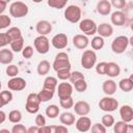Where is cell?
<instances>
[{"mask_svg": "<svg viewBox=\"0 0 133 133\" xmlns=\"http://www.w3.org/2000/svg\"><path fill=\"white\" fill-rule=\"evenodd\" d=\"M52 66L55 72L60 70H71V62L69 59V55L65 52H59L55 56Z\"/></svg>", "mask_w": 133, "mask_h": 133, "instance_id": "obj_1", "label": "cell"}, {"mask_svg": "<svg viewBox=\"0 0 133 133\" xmlns=\"http://www.w3.org/2000/svg\"><path fill=\"white\" fill-rule=\"evenodd\" d=\"M129 44H130L129 37H127L126 35H118L112 41L111 50L115 54H122L127 50Z\"/></svg>", "mask_w": 133, "mask_h": 133, "instance_id": "obj_2", "label": "cell"}, {"mask_svg": "<svg viewBox=\"0 0 133 133\" xmlns=\"http://www.w3.org/2000/svg\"><path fill=\"white\" fill-rule=\"evenodd\" d=\"M28 10H29V8H28L27 4H25L22 1H15L9 6L10 16L14 18H17V19H20V18L27 16Z\"/></svg>", "mask_w": 133, "mask_h": 133, "instance_id": "obj_3", "label": "cell"}, {"mask_svg": "<svg viewBox=\"0 0 133 133\" xmlns=\"http://www.w3.org/2000/svg\"><path fill=\"white\" fill-rule=\"evenodd\" d=\"M64 19L71 23H78L81 20V8L78 5L72 4L64 9Z\"/></svg>", "mask_w": 133, "mask_h": 133, "instance_id": "obj_4", "label": "cell"}, {"mask_svg": "<svg viewBox=\"0 0 133 133\" xmlns=\"http://www.w3.org/2000/svg\"><path fill=\"white\" fill-rule=\"evenodd\" d=\"M97 54L94 50H85L81 55V65L85 70H90L96 65Z\"/></svg>", "mask_w": 133, "mask_h": 133, "instance_id": "obj_5", "label": "cell"}, {"mask_svg": "<svg viewBox=\"0 0 133 133\" xmlns=\"http://www.w3.org/2000/svg\"><path fill=\"white\" fill-rule=\"evenodd\" d=\"M99 108L105 112H112L118 108V101L113 97L106 96L99 101Z\"/></svg>", "mask_w": 133, "mask_h": 133, "instance_id": "obj_6", "label": "cell"}, {"mask_svg": "<svg viewBox=\"0 0 133 133\" xmlns=\"http://www.w3.org/2000/svg\"><path fill=\"white\" fill-rule=\"evenodd\" d=\"M97 27L98 25L91 19H83L79 22V29L86 36L94 35L95 33H97Z\"/></svg>", "mask_w": 133, "mask_h": 133, "instance_id": "obj_7", "label": "cell"}, {"mask_svg": "<svg viewBox=\"0 0 133 133\" xmlns=\"http://www.w3.org/2000/svg\"><path fill=\"white\" fill-rule=\"evenodd\" d=\"M39 104H41V101L38 99L37 94L31 92V94H29L27 96L26 104H25V109L29 113H32V114L36 113L39 110Z\"/></svg>", "mask_w": 133, "mask_h": 133, "instance_id": "obj_8", "label": "cell"}, {"mask_svg": "<svg viewBox=\"0 0 133 133\" xmlns=\"http://www.w3.org/2000/svg\"><path fill=\"white\" fill-rule=\"evenodd\" d=\"M34 49L36 50L37 53L39 54H46L49 52L50 49V42L47 36L45 35H38L34 38L33 41Z\"/></svg>", "mask_w": 133, "mask_h": 133, "instance_id": "obj_9", "label": "cell"}, {"mask_svg": "<svg viewBox=\"0 0 133 133\" xmlns=\"http://www.w3.org/2000/svg\"><path fill=\"white\" fill-rule=\"evenodd\" d=\"M56 88H57V94H58L59 100L72 97L73 89H74L73 85L71 83H69V82H65V81H62L61 83H59Z\"/></svg>", "mask_w": 133, "mask_h": 133, "instance_id": "obj_10", "label": "cell"}, {"mask_svg": "<svg viewBox=\"0 0 133 133\" xmlns=\"http://www.w3.org/2000/svg\"><path fill=\"white\" fill-rule=\"evenodd\" d=\"M51 44L55 49H58V50L64 49L69 44V39H68L66 34H64V33L55 34L51 39Z\"/></svg>", "mask_w": 133, "mask_h": 133, "instance_id": "obj_11", "label": "cell"}, {"mask_svg": "<svg viewBox=\"0 0 133 133\" xmlns=\"http://www.w3.org/2000/svg\"><path fill=\"white\" fill-rule=\"evenodd\" d=\"M26 85H27V82L22 77H14L10 80H8V82H7V87L14 91L23 90L26 87Z\"/></svg>", "mask_w": 133, "mask_h": 133, "instance_id": "obj_12", "label": "cell"}, {"mask_svg": "<svg viewBox=\"0 0 133 133\" xmlns=\"http://www.w3.org/2000/svg\"><path fill=\"white\" fill-rule=\"evenodd\" d=\"M75 127L81 133L87 132L88 130H90L91 119L88 116H80L78 119L75 121Z\"/></svg>", "mask_w": 133, "mask_h": 133, "instance_id": "obj_13", "label": "cell"}, {"mask_svg": "<svg viewBox=\"0 0 133 133\" xmlns=\"http://www.w3.org/2000/svg\"><path fill=\"white\" fill-rule=\"evenodd\" d=\"M73 109L76 114L80 116H86L90 112V105L86 101H78L74 104Z\"/></svg>", "mask_w": 133, "mask_h": 133, "instance_id": "obj_14", "label": "cell"}, {"mask_svg": "<svg viewBox=\"0 0 133 133\" xmlns=\"http://www.w3.org/2000/svg\"><path fill=\"white\" fill-rule=\"evenodd\" d=\"M127 15L122 11V10H116L114 12L111 14V17H110V21L113 25L115 26H124L126 23H127Z\"/></svg>", "mask_w": 133, "mask_h": 133, "instance_id": "obj_15", "label": "cell"}, {"mask_svg": "<svg viewBox=\"0 0 133 133\" xmlns=\"http://www.w3.org/2000/svg\"><path fill=\"white\" fill-rule=\"evenodd\" d=\"M36 32L39 35H47L52 31V24L47 20H41L35 25Z\"/></svg>", "mask_w": 133, "mask_h": 133, "instance_id": "obj_16", "label": "cell"}, {"mask_svg": "<svg viewBox=\"0 0 133 133\" xmlns=\"http://www.w3.org/2000/svg\"><path fill=\"white\" fill-rule=\"evenodd\" d=\"M119 115L123 122L129 124L133 119V109L130 105H123L119 108Z\"/></svg>", "mask_w": 133, "mask_h": 133, "instance_id": "obj_17", "label": "cell"}, {"mask_svg": "<svg viewBox=\"0 0 133 133\" xmlns=\"http://www.w3.org/2000/svg\"><path fill=\"white\" fill-rule=\"evenodd\" d=\"M102 89H103V92L106 95V96H109L111 97L112 95H114L116 92V89H117V85H116V82L113 81L112 79H108V80H105L102 84Z\"/></svg>", "mask_w": 133, "mask_h": 133, "instance_id": "obj_18", "label": "cell"}, {"mask_svg": "<svg viewBox=\"0 0 133 133\" xmlns=\"http://www.w3.org/2000/svg\"><path fill=\"white\" fill-rule=\"evenodd\" d=\"M73 45L80 50L85 49L88 45H89V39L86 35L84 34H76L73 37Z\"/></svg>", "mask_w": 133, "mask_h": 133, "instance_id": "obj_19", "label": "cell"}, {"mask_svg": "<svg viewBox=\"0 0 133 133\" xmlns=\"http://www.w3.org/2000/svg\"><path fill=\"white\" fill-rule=\"evenodd\" d=\"M97 32L99 33V36L101 37H109L113 33V27L108 23H101L97 27Z\"/></svg>", "mask_w": 133, "mask_h": 133, "instance_id": "obj_20", "label": "cell"}, {"mask_svg": "<svg viewBox=\"0 0 133 133\" xmlns=\"http://www.w3.org/2000/svg\"><path fill=\"white\" fill-rule=\"evenodd\" d=\"M111 4L108 0H101L97 3V11L102 16H108L111 12Z\"/></svg>", "mask_w": 133, "mask_h": 133, "instance_id": "obj_21", "label": "cell"}, {"mask_svg": "<svg viewBox=\"0 0 133 133\" xmlns=\"http://www.w3.org/2000/svg\"><path fill=\"white\" fill-rule=\"evenodd\" d=\"M121 74V68L116 62L110 61L107 62V69H106V75L110 78H115L119 76Z\"/></svg>", "mask_w": 133, "mask_h": 133, "instance_id": "obj_22", "label": "cell"}, {"mask_svg": "<svg viewBox=\"0 0 133 133\" xmlns=\"http://www.w3.org/2000/svg\"><path fill=\"white\" fill-rule=\"evenodd\" d=\"M14 60V53L11 50L3 48L0 50V63L1 64H10V62Z\"/></svg>", "mask_w": 133, "mask_h": 133, "instance_id": "obj_23", "label": "cell"}, {"mask_svg": "<svg viewBox=\"0 0 133 133\" xmlns=\"http://www.w3.org/2000/svg\"><path fill=\"white\" fill-rule=\"evenodd\" d=\"M59 121L63 126H72L75 124V115L72 112L64 111L59 115Z\"/></svg>", "mask_w": 133, "mask_h": 133, "instance_id": "obj_24", "label": "cell"}, {"mask_svg": "<svg viewBox=\"0 0 133 133\" xmlns=\"http://www.w3.org/2000/svg\"><path fill=\"white\" fill-rule=\"evenodd\" d=\"M58 85V82H57V79L55 77H52V76H48L46 77V79L44 80V84H43V88H46V89H50V90H53L55 91L56 90V87Z\"/></svg>", "mask_w": 133, "mask_h": 133, "instance_id": "obj_25", "label": "cell"}, {"mask_svg": "<svg viewBox=\"0 0 133 133\" xmlns=\"http://www.w3.org/2000/svg\"><path fill=\"white\" fill-rule=\"evenodd\" d=\"M9 46H10V50L12 52H16V53H19L23 50L24 48V37H20V38H17V39H14L9 43Z\"/></svg>", "mask_w": 133, "mask_h": 133, "instance_id": "obj_26", "label": "cell"}, {"mask_svg": "<svg viewBox=\"0 0 133 133\" xmlns=\"http://www.w3.org/2000/svg\"><path fill=\"white\" fill-rule=\"evenodd\" d=\"M118 87L125 91V92H129L133 89V81L132 78H124L118 82Z\"/></svg>", "mask_w": 133, "mask_h": 133, "instance_id": "obj_27", "label": "cell"}, {"mask_svg": "<svg viewBox=\"0 0 133 133\" xmlns=\"http://www.w3.org/2000/svg\"><path fill=\"white\" fill-rule=\"evenodd\" d=\"M50 62L48 60H42L38 62L37 66H36V71H37V74L41 75V76H45L49 73L50 71Z\"/></svg>", "mask_w": 133, "mask_h": 133, "instance_id": "obj_28", "label": "cell"}, {"mask_svg": "<svg viewBox=\"0 0 133 133\" xmlns=\"http://www.w3.org/2000/svg\"><path fill=\"white\" fill-rule=\"evenodd\" d=\"M54 92H55V91H53V90L46 89V88H42V90L37 94L41 103H42V102H48L49 100H51V99L53 98V96H54Z\"/></svg>", "mask_w": 133, "mask_h": 133, "instance_id": "obj_29", "label": "cell"}, {"mask_svg": "<svg viewBox=\"0 0 133 133\" xmlns=\"http://www.w3.org/2000/svg\"><path fill=\"white\" fill-rule=\"evenodd\" d=\"M5 33L7 34L9 42L22 37V32H21V29L19 27H10V28H8V30Z\"/></svg>", "mask_w": 133, "mask_h": 133, "instance_id": "obj_30", "label": "cell"}, {"mask_svg": "<svg viewBox=\"0 0 133 133\" xmlns=\"http://www.w3.org/2000/svg\"><path fill=\"white\" fill-rule=\"evenodd\" d=\"M59 112H60V110H59L58 106L57 105H54V104L49 105L46 108V115L49 118H55V117H57L59 115Z\"/></svg>", "mask_w": 133, "mask_h": 133, "instance_id": "obj_31", "label": "cell"}, {"mask_svg": "<svg viewBox=\"0 0 133 133\" xmlns=\"http://www.w3.org/2000/svg\"><path fill=\"white\" fill-rule=\"evenodd\" d=\"M22 119V113L20 110L14 109L8 113V121L12 124H19Z\"/></svg>", "mask_w": 133, "mask_h": 133, "instance_id": "obj_32", "label": "cell"}, {"mask_svg": "<svg viewBox=\"0 0 133 133\" xmlns=\"http://www.w3.org/2000/svg\"><path fill=\"white\" fill-rule=\"evenodd\" d=\"M90 45H91V48L94 50H101L104 47V38L99 36V35L95 36V37H92Z\"/></svg>", "mask_w": 133, "mask_h": 133, "instance_id": "obj_33", "label": "cell"}, {"mask_svg": "<svg viewBox=\"0 0 133 133\" xmlns=\"http://www.w3.org/2000/svg\"><path fill=\"white\" fill-rule=\"evenodd\" d=\"M114 123H115V122H114L113 115H111V114H109V113H106V114H104V115L102 116L101 124H102L105 128H110V127H112Z\"/></svg>", "mask_w": 133, "mask_h": 133, "instance_id": "obj_34", "label": "cell"}, {"mask_svg": "<svg viewBox=\"0 0 133 133\" xmlns=\"http://www.w3.org/2000/svg\"><path fill=\"white\" fill-rule=\"evenodd\" d=\"M47 4L52 8L61 9L66 5V0H48Z\"/></svg>", "mask_w": 133, "mask_h": 133, "instance_id": "obj_35", "label": "cell"}, {"mask_svg": "<svg viewBox=\"0 0 133 133\" xmlns=\"http://www.w3.org/2000/svg\"><path fill=\"white\" fill-rule=\"evenodd\" d=\"M127 127H128L127 123L119 121V122H116L113 124V131H114V133H126Z\"/></svg>", "mask_w": 133, "mask_h": 133, "instance_id": "obj_36", "label": "cell"}, {"mask_svg": "<svg viewBox=\"0 0 133 133\" xmlns=\"http://www.w3.org/2000/svg\"><path fill=\"white\" fill-rule=\"evenodd\" d=\"M0 99H1V101H2V103L4 105H7L8 103H10L12 101V94H11V91H8V90L0 91Z\"/></svg>", "mask_w": 133, "mask_h": 133, "instance_id": "obj_37", "label": "cell"}, {"mask_svg": "<svg viewBox=\"0 0 133 133\" xmlns=\"http://www.w3.org/2000/svg\"><path fill=\"white\" fill-rule=\"evenodd\" d=\"M5 73L8 77H18V74H19V68L16 65V64H8L6 66V70H5Z\"/></svg>", "mask_w": 133, "mask_h": 133, "instance_id": "obj_38", "label": "cell"}, {"mask_svg": "<svg viewBox=\"0 0 133 133\" xmlns=\"http://www.w3.org/2000/svg\"><path fill=\"white\" fill-rule=\"evenodd\" d=\"M73 85H74L76 91H78V92H83V91H85L87 89V82L85 81V79L79 80V81L75 82Z\"/></svg>", "mask_w": 133, "mask_h": 133, "instance_id": "obj_39", "label": "cell"}, {"mask_svg": "<svg viewBox=\"0 0 133 133\" xmlns=\"http://www.w3.org/2000/svg\"><path fill=\"white\" fill-rule=\"evenodd\" d=\"M82 79H85V77H84V75L81 72H79V71L71 72V76H70V79L69 80L71 81L72 84H74L75 82H77L79 80H82Z\"/></svg>", "mask_w": 133, "mask_h": 133, "instance_id": "obj_40", "label": "cell"}, {"mask_svg": "<svg viewBox=\"0 0 133 133\" xmlns=\"http://www.w3.org/2000/svg\"><path fill=\"white\" fill-rule=\"evenodd\" d=\"M10 17H8L7 15H0V29L7 28L10 25Z\"/></svg>", "mask_w": 133, "mask_h": 133, "instance_id": "obj_41", "label": "cell"}, {"mask_svg": "<svg viewBox=\"0 0 133 133\" xmlns=\"http://www.w3.org/2000/svg\"><path fill=\"white\" fill-rule=\"evenodd\" d=\"M59 104L62 108L64 109H70L74 106V100L72 97L70 98H66V99H62V100H59Z\"/></svg>", "mask_w": 133, "mask_h": 133, "instance_id": "obj_42", "label": "cell"}, {"mask_svg": "<svg viewBox=\"0 0 133 133\" xmlns=\"http://www.w3.org/2000/svg\"><path fill=\"white\" fill-rule=\"evenodd\" d=\"M96 72L99 75H106V69H107V62L106 61H101L96 64Z\"/></svg>", "mask_w": 133, "mask_h": 133, "instance_id": "obj_43", "label": "cell"}, {"mask_svg": "<svg viewBox=\"0 0 133 133\" xmlns=\"http://www.w3.org/2000/svg\"><path fill=\"white\" fill-rule=\"evenodd\" d=\"M56 74H57V78L58 79H60L62 81H65L68 79H70L71 70H60V71H57Z\"/></svg>", "mask_w": 133, "mask_h": 133, "instance_id": "obj_44", "label": "cell"}, {"mask_svg": "<svg viewBox=\"0 0 133 133\" xmlns=\"http://www.w3.org/2000/svg\"><path fill=\"white\" fill-rule=\"evenodd\" d=\"M90 131L91 133H106V128L102 124L97 123L90 127Z\"/></svg>", "mask_w": 133, "mask_h": 133, "instance_id": "obj_45", "label": "cell"}, {"mask_svg": "<svg viewBox=\"0 0 133 133\" xmlns=\"http://www.w3.org/2000/svg\"><path fill=\"white\" fill-rule=\"evenodd\" d=\"M11 133H27V128L22 124H16L11 128Z\"/></svg>", "mask_w": 133, "mask_h": 133, "instance_id": "obj_46", "label": "cell"}, {"mask_svg": "<svg viewBox=\"0 0 133 133\" xmlns=\"http://www.w3.org/2000/svg\"><path fill=\"white\" fill-rule=\"evenodd\" d=\"M51 127H52V132L51 133H69V130H68L66 126H63V125H59V126L51 125Z\"/></svg>", "mask_w": 133, "mask_h": 133, "instance_id": "obj_47", "label": "cell"}, {"mask_svg": "<svg viewBox=\"0 0 133 133\" xmlns=\"http://www.w3.org/2000/svg\"><path fill=\"white\" fill-rule=\"evenodd\" d=\"M22 55L24 58H31L33 55V48L31 46H26L22 50Z\"/></svg>", "mask_w": 133, "mask_h": 133, "instance_id": "obj_48", "label": "cell"}, {"mask_svg": "<svg viewBox=\"0 0 133 133\" xmlns=\"http://www.w3.org/2000/svg\"><path fill=\"white\" fill-rule=\"evenodd\" d=\"M9 38L5 32L0 33V48H4L5 46L9 45Z\"/></svg>", "mask_w": 133, "mask_h": 133, "instance_id": "obj_49", "label": "cell"}, {"mask_svg": "<svg viewBox=\"0 0 133 133\" xmlns=\"http://www.w3.org/2000/svg\"><path fill=\"white\" fill-rule=\"evenodd\" d=\"M111 6H114L115 8H118V9H122L124 7H126L127 5V2L125 0H112L110 2Z\"/></svg>", "mask_w": 133, "mask_h": 133, "instance_id": "obj_50", "label": "cell"}, {"mask_svg": "<svg viewBox=\"0 0 133 133\" xmlns=\"http://www.w3.org/2000/svg\"><path fill=\"white\" fill-rule=\"evenodd\" d=\"M35 126L37 127H43V126H46V118L43 114L38 113L36 116H35Z\"/></svg>", "mask_w": 133, "mask_h": 133, "instance_id": "obj_51", "label": "cell"}, {"mask_svg": "<svg viewBox=\"0 0 133 133\" xmlns=\"http://www.w3.org/2000/svg\"><path fill=\"white\" fill-rule=\"evenodd\" d=\"M52 132V127L51 126H43V127H38V131L37 133H51Z\"/></svg>", "mask_w": 133, "mask_h": 133, "instance_id": "obj_52", "label": "cell"}, {"mask_svg": "<svg viewBox=\"0 0 133 133\" xmlns=\"http://www.w3.org/2000/svg\"><path fill=\"white\" fill-rule=\"evenodd\" d=\"M6 6H7V1L0 0V15H3L4 10L6 9Z\"/></svg>", "mask_w": 133, "mask_h": 133, "instance_id": "obj_53", "label": "cell"}, {"mask_svg": "<svg viewBox=\"0 0 133 133\" xmlns=\"http://www.w3.org/2000/svg\"><path fill=\"white\" fill-rule=\"evenodd\" d=\"M37 131H38L37 126H31L27 129V133H37Z\"/></svg>", "mask_w": 133, "mask_h": 133, "instance_id": "obj_54", "label": "cell"}, {"mask_svg": "<svg viewBox=\"0 0 133 133\" xmlns=\"http://www.w3.org/2000/svg\"><path fill=\"white\" fill-rule=\"evenodd\" d=\"M5 119H6V114H5V112L2 111V110H0V125L3 124V123L5 122Z\"/></svg>", "mask_w": 133, "mask_h": 133, "instance_id": "obj_55", "label": "cell"}, {"mask_svg": "<svg viewBox=\"0 0 133 133\" xmlns=\"http://www.w3.org/2000/svg\"><path fill=\"white\" fill-rule=\"evenodd\" d=\"M126 133H133V126H132V125H129V124H128Z\"/></svg>", "mask_w": 133, "mask_h": 133, "instance_id": "obj_56", "label": "cell"}, {"mask_svg": "<svg viewBox=\"0 0 133 133\" xmlns=\"http://www.w3.org/2000/svg\"><path fill=\"white\" fill-rule=\"evenodd\" d=\"M0 133H11L9 130H7V129H1L0 130Z\"/></svg>", "mask_w": 133, "mask_h": 133, "instance_id": "obj_57", "label": "cell"}, {"mask_svg": "<svg viewBox=\"0 0 133 133\" xmlns=\"http://www.w3.org/2000/svg\"><path fill=\"white\" fill-rule=\"evenodd\" d=\"M3 106H4V104L2 103V101H1V99H0V108H2Z\"/></svg>", "mask_w": 133, "mask_h": 133, "instance_id": "obj_58", "label": "cell"}, {"mask_svg": "<svg viewBox=\"0 0 133 133\" xmlns=\"http://www.w3.org/2000/svg\"><path fill=\"white\" fill-rule=\"evenodd\" d=\"M1 87H2V84H1V81H0V89H1Z\"/></svg>", "mask_w": 133, "mask_h": 133, "instance_id": "obj_59", "label": "cell"}]
</instances>
